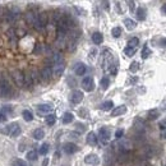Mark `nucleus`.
<instances>
[{"label": "nucleus", "instance_id": "obj_1", "mask_svg": "<svg viewBox=\"0 0 166 166\" xmlns=\"http://www.w3.org/2000/svg\"><path fill=\"white\" fill-rule=\"evenodd\" d=\"M12 93V87L8 80L1 77L0 78V97H8Z\"/></svg>", "mask_w": 166, "mask_h": 166}, {"label": "nucleus", "instance_id": "obj_2", "mask_svg": "<svg viewBox=\"0 0 166 166\" xmlns=\"http://www.w3.org/2000/svg\"><path fill=\"white\" fill-rule=\"evenodd\" d=\"M82 87L84 88V91H87V92L93 91L95 83H93L92 77H86V78H83V80H82Z\"/></svg>", "mask_w": 166, "mask_h": 166}, {"label": "nucleus", "instance_id": "obj_3", "mask_svg": "<svg viewBox=\"0 0 166 166\" xmlns=\"http://www.w3.org/2000/svg\"><path fill=\"white\" fill-rule=\"evenodd\" d=\"M98 138L101 139L102 143H107L109 139H110V132H109L107 128H101V129H100Z\"/></svg>", "mask_w": 166, "mask_h": 166}, {"label": "nucleus", "instance_id": "obj_4", "mask_svg": "<svg viewBox=\"0 0 166 166\" xmlns=\"http://www.w3.org/2000/svg\"><path fill=\"white\" fill-rule=\"evenodd\" d=\"M13 75V79H14V82L17 83V86H19L22 87L23 86V75H25V73H22L21 70H14V72L12 73Z\"/></svg>", "mask_w": 166, "mask_h": 166}, {"label": "nucleus", "instance_id": "obj_5", "mask_svg": "<svg viewBox=\"0 0 166 166\" xmlns=\"http://www.w3.org/2000/svg\"><path fill=\"white\" fill-rule=\"evenodd\" d=\"M63 150H64L65 153L73 155V153H75V152L78 151V147H77V144L72 143V142H68V143H65V144L63 146Z\"/></svg>", "mask_w": 166, "mask_h": 166}, {"label": "nucleus", "instance_id": "obj_6", "mask_svg": "<svg viewBox=\"0 0 166 166\" xmlns=\"http://www.w3.org/2000/svg\"><path fill=\"white\" fill-rule=\"evenodd\" d=\"M7 132L12 137H18V135L21 134V128H19V125H18L17 123H13V124H10V125L8 127V130Z\"/></svg>", "mask_w": 166, "mask_h": 166}, {"label": "nucleus", "instance_id": "obj_7", "mask_svg": "<svg viewBox=\"0 0 166 166\" xmlns=\"http://www.w3.org/2000/svg\"><path fill=\"white\" fill-rule=\"evenodd\" d=\"M84 161H86V164L88 165H92V166H97L100 164V159H98V156L97 155H87L86 157H84Z\"/></svg>", "mask_w": 166, "mask_h": 166}, {"label": "nucleus", "instance_id": "obj_8", "mask_svg": "<svg viewBox=\"0 0 166 166\" xmlns=\"http://www.w3.org/2000/svg\"><path fill=\"white\" fill-rule=\"evenodd\" d=\"M51 74H53V69L50 68V66H44V68L41 69V78L44 79V80H49L51 78Z\"/></svg>", "mask_w": 166, "mask_h": 166}, {"label": "nucleus", "instance_id": "obj_9", "mask_svg": "<svg viewBox=\"0 0 166 166\" xmlns=\"http://www.w3.org/2000/svg\"><path fill=\"white\" fill-rule=\"evenodd\" d=\"M82 100H83V93L80 91H74L72 93V96H70V101H72L73 103H75V105L82 102Z\"/></svg>", "mask_w": 166, "mask_h": 166}, {"label": "nucleus", "instance_id": "obj_10", "mask_svg": "<svg viewBox=\"0 0 166 166\" xmlns=\"http://www.w3.org/2000/svg\"><path fill=\"white\" fill-rule=\"evenodd\" d=\"M64 68H65L64 61H60V63H55V64H54V74L56 75V77H60V75L63 74V72H64Z\"/></svg>", "mask_w": 166, "mask_h": 166}, {"label": "nucleus", "instance_id": "obj_11", "mask_svg": "<svg viewBox=\"0 0 166 166\" xmlns=\"http://www.w3.org/2000/svg\"><path fill=\"white\" fill-rule=\"evenodd\" d=\"M37 19H39V23L41 25V27H42V28H45V27L47 26V22H49V16H47V13H46V12H44V13L39 14Z\"/></svg>", "mask_w": 166, "mask_h": 166}, {"label": "nucleus", "instance_id": "obj_12", "mask_svg": "<svg viewBox=\"0 0 166 166\" xmlns=\"http://www.w3.org/2000/svg\"><path fill=\"white\" fill-rule=\"evenodd\" d=\"M125 112H127V106L121 105V106H118L115 109H112L111 115L112 116H120V115H123V114H125Z\"/></svg>", "mask_w": 166, "mask_h": 166}, {"label": "nucleus", "instance_id": "obj_13", "mask_svg": "<svg viewBox=\"0 0 166 166\" xmlns=\"http://www.w3.org/2000/svg\"><path fill=\"white\" fill-rule=\"evenodd\" d=\"M37 109H39V111L41 114H47V112H50L51 110H53V106L49 105V103H41V105L37 106Z\"/></svg>", "mask_w": 166, "mask_h": 166}, {"label": "nucleus", "instance_id": "obj_14", "mask_svg": "<svg viewBox=\"0 0 166 166\" xmlns=\"http://www.w3.org/2000/svg\"><path fill=\"white\" fill-rule=\"evenodd\" d=\"M75 74L77 75H83L84 73H86V70H87V68H86V65H84L83 63H78L77 65H75Z\"/></svg>", "mask_w": 166, "mask_h": 166}, {"label": "nucleus", "instance_id": "obj_15", "mask_svg": "<svg viewBox=\"0 0 166 166\" xmlns=\"http://www.w3.org/2000/svg\"><path fill=\"white\" fill-rule=\"evenodd\" d=\"M23 86H26L27 88H32L33 80H32L30 74H25V75H23Z\"/></svg>", "mask_w": 166, "mask_h": 166}, {"label": "nucleus", "instance_id": "obj_16", "mask_svg": "<svg viewBox=\"0 0 166 166\" xmlns=\"http://www.w3.org/2000/svg\"><path fill=\"white\" fill-rule=\"evenodd\" d=\"M87 143L91 144V146L97 144V137H96V134H95L93 132H91V133H88V134H87Z\"/></svg>", "mask_w": 166, "mask_h": 166}, {"label": "nucleus", "instance_id": "obj_17", "mask_svg": "<svg viewBox=\"0 0 166 166\" xmlns=\"http://www.w3.org/2000/svg\"><path fill=\"white\" fill-rule=\"evenodd\" d=\"M124 25H125V27H127V30H129V31L134 30V28L137 27V23L133 21V19H130V18H127V19L124 21Z\"/></svg>", "mask_w": 166, "mask_h": 166}, {"label": "nucleus", "instance_id": "obj_18", "mask_svg": "<svg viewBox=\"0 0 166 166\" xmlns=\"http://www.w3.org/2000/svg\"><path fill=\"white\" fill-rule=\"evenodd\" d=\"M92 41L95 42L96 45H100L101 42L103 41V37H102V35L100 32H95L93 35H92Z\"/></svg>", "mask_w": 166, "mask_h": 166}, {"label": "nucleus", "instance_id": "obj_19", "mask_svg": "<svg viewBox=\"0 0 166 166\" xmlns=\"http://www.w3.org/2000/svg\"><path fill=\"white\" fill-rule=\"evenodd\" d=\"M73 119H74V115L72 112H65L63 115V123L64 124H70V123L73 121Z\"/></svg>", "mask_w": 166, "mask_h": 166}, {"label": "nucleus", "instance_id": "obj_20", "mask_svg": "<svg viewBox=\"0 0 166 166\" xmlns=\"http://www.w3.org/2000/svg\"><path fill=\"white\" fill-rule=\"evenodd\" d=\"M45 137V132L42 129H36L35 132H33V138H35L36 141H40Z\"/></svg>", "mask_w": 166, "mask_h": 166}, {"label": "nucleus", "instance_id": "obj_21", "mask_svg": "<svg viewBox=\"0 0 166 166\" xmlns=\"http://www.w3.org/2000/svg\"><path fill=\"white\" fill-rule=\"evenodd\" d=\"M36 14H33L32 12H30V13H27L26 14V22L28 23V25H33L35 23V21H36Z\"/></svg>", "mask_w": 166, "mask_h": 166}, {"label": "nucleus", "instance_id": "obj_22", "mask_svg": "<svg viewBox=\"0 0 166 166\" xmlns=\"http://www.w3.org/2000/svg\"><path fill=\"white\" fill-rule=\"evenodd\" d=\"M137 18L139 21H144L146 19V10L143 8H138L137 9Z\"/></svg>", "mask_w": 166, "mask_h": 166}, {"label": "nucleus", "instance_id": "obj_23", "mask_svg": "<svg viewBox=\"0 0 166 166\" xmlns=\"http://www.w3.org/2000/svg\"><path fill=\"white\" fill-rule=\"evenodd\" d=\"M26 157H27V160H30V161H36L37 160V152H36V151H33V150L28 151Z\"/></svg>", "mask_w": 166, "mask_h": 166}, {"label": "nucleus", "instance_id": "obj_24", "mask_svg": "<svg viewBox=\"0 0 166 166\" xmlns=\"http://www.w3.org/2000/svg\"><path fill=\"white\" fill-rule=\"evenodd\" d=\"M138 44H139V40L137 39V37H133V39H130L129 41H128V47H133V49H137Z\"/></svg>", "mask_w": 166, "mask_h": 166}, {"label": "nucleus", "instance_id": "obj_25", "mask_svg": "<svg viewBox=\"0 0 166 166\" xmlns=\"http://www.w3.org/2000/svg\"><path fill=\"white\" fill-rule=\"evenodd\" d=\"M114 107V103H112V101H105L101 105V109L103 111H107V110H111V109Z\"/></svg>", "mask_w": 166, "mask_h": 166}, {"label": "nucleus", "instance_id": "obj_26", "mask_svg": "<svg viewBox=\"0 0 166 166\" xmlns=\"http://www.w3.org/2000/svg\"><path fill=\"white\" fill-rule=\"evenodd\" d=\"M55 121H56V116L53 115V114H51V115H47V116H46V124H47V125H54Z\"/></svg>", "mask_w": 166, "mask_h": 166}, {"label": "nucleus", "instance_id": "obj_27", "mask_svg": "<svg viewBox=\"0 0 166 166\" xmlns=\"http://www.w3.org/2000/svg\"><path fill=\"white\" fill-rule=\"evenodd\" d=\"M22 115H23V118H25L26 121H31L33 119V115H32V112L30 110H25L22 112Z\"/></svg>", "mask_w": 166, "mask_h": 166}, {"label": "nucleus", "instance_id": "obj_28", "mask_svg": "<svg viewBox=\"0 0 166 166\" xmlns=\"http://www.w3.org/2000/svg\"><path fill=\"white\" fill-rule=\"evenodd\" d=\"M150 55H151V50L148 49V46L144 45L143 46V50H142V59H147Z\"/></svg>", "mask_w": 166, "mask_h": 166}, {"label": "nucleus", "instance_id": "obj_29", "mask_svg": "<svg viewBox=\"0 0 166 166\" xmlns=\"http://www.w3.org/2000/svg\"><path fill=\"white\" fill-rule=\"evenodd\" d=\"M111 35H112V37H115V39L120 37V35H121V28L120 27H114L112 31H111Z\"/></svg>", "mask_w": 166, "mask_h": 166}, {"label": "nucleus", "instance_id": "obj_30", "mask_svg": "<svg viewBox=\"0 0 166 166\" xmlns=\"http://www.w3.org/2000/svg\"><path fill=\"white\" fill-rule=\"evenodd\" d=\"M100 84H101V88H102V89H107L109 84H110V80H109L107 77H103V78L101 79V82H100Z\"/></svg>", "mask_w": 166, "mask_h": 166}, {"label": "nucleus", "instance_id": "obj_31", "mask_svg": "<svg viewBox=\"0 0 166 166\" xmlns=\"http://www.w3.org/2000/svg\"><path fill=\"white\" fill-rule=\"evenodd\" d=\"M159 115H160L159 110H151V111L148 112V118H150L151 120H155V119H157V118H159Z\"/></svg>", "mask_w": 166, "mask_h": 166}, {"label": "nucleus", "instance_id": "obj_32", "mask_svg": "<svg viewBox=\"0 0 166 166\" xmlns=\"http://www.w3.org/2000/svg\"><path fill=\"white\" fill-rule=\"evenodd\" d=\"M49 150H50L49 143H44V144L40 147V153H41V155H46L47 152H49Z\"/></svg>", "mask_w": 166, "mask_h": 166}, {"label": "nucleus", "instance_id": "obj_33", "mask_svg": "<svg viewBox=\"0 0 166 166\" xmlns=\"http://www.w3.org/2000/svg\"><path fill=\"white\" fill-rule=\"evenodd\" d=\"M124 53H125V55L127 56H133L135 54V49H133V47H125V50H124Z\"/></svg>", "mask_w": 166, "mask_h": 166}, {"label": "nucleus", "instance_id": "obj_34", "mask_svg": "<svg viewBox=\"0 0 166 166\" xmlns=\"http://www.w3.org/2000/svg\"><path fill=\"white\" fill-rule=\"evenodd\" d=\"M60 61H63V56H61V54H59V53L54 54V56H53V63L55 64V63H60Z\"/></svg>", "mask_w": 166, "mask_h": 166}, {"label": "nucleus", "instance_id": "obj_35", "mask_svg": "<svg viewBox=\"0 0 166 166\" xmlns=\"http://www.w3.org/2000/svg\"><path fill=\"white\" fill-rule=\"evenodd\" d=\"M130 72H133V73H135L137 70L139 69V64H138V61H133V63L130 64Z\"/></svg>", "mask_w": 166, "mask_h": 166}, {"label": "nucleus", "instance_id": "obj_36", "mask_svg": "<svg viewBox=\"0 0 166 166\" xmlns=\"http://www.w3.org/2000/svg\"><path fill=\"white\" fill-rule=\"evenodd\" d=\"M13 166H27L26 165V162L23 160H21V159H16L13 161Z\"/></svg>", "mask_w": 166, "mask_h": 166}, {"label": "nucleus", "instance_id": "obj_37", "mask_svg": "<svg viewBox=\"0 0 166 166\" xmlns=\"http://www.w3.org/2000/svg\"><path fill=\"white\" fill-rule=\"evenodd\" d=\"M123 134H124V130H123V129H118V130L115 132V137H116V139H120L121 137H123Z\"/></svg>", "mask_w": 166, "mask_h": 166}, {"label": "nucleus", "instance_id": "obj_38", "mask_svg": "<svg viewBox=\"0 0 166 166\" xmlns=\"http://www.w3.org/2000/svg\"><path fill=\"white\" fill-rule=\"evenodd\" d=\"M160 128H161V130L166 132V119H162V121L160 123Z\"/></svg>", "mask_w": 166, "mask_h": 166}, {"label": "nucleus", "instance_id": "obj_39", "mask_svg": "<svg viewBox=\"0 0 166 166\" xmlns=\"http://www.w3.org/2000/svg\"><path fill=\"white\" fill-rule=\"evenodd\" d=\"M160 44H161V46H162V47H166V39H162V40H161Z\"/></svg>", "mask_w": 166, "mask_h": 166}, {"label": "nucleus", "instance_id": "obj_40", "mask_svg": "<svg viewBox=\"0 0 166 166\" xmlns=\"http://www.w3.org/2000/svg\"><path fill=\"white\" fill-rule=\"evenodd\" d=\"M47 165H49V159H45L42 161V166H47Z\"/></svg>", "mask_w": 166, "mask_h": 166}, {"label": "nucleus", "instance_id": "obj_41", "mask_svg": "<svg viewBox=\"0 0 166 166\" xmlns=\"http://www.w3.org/2000/svg\"><path fill=\"white\" fill-rule=\"evenodd\" d=\"M129 7H130V10H133V9H134V1H133V0H130Z\"/></svg>", "mask_w": 166, "mask_h": 166}, {"label": "nucleus", "instance_id": "obj_42", "mask_svg": "<svg viewBox=\"0 0 166 166\" xmlns=\"http://www.w3.org/2000/svg\"><path fill=\"white\" fill-rule=\"evenodd\" d=\"M161 10H162V13H164V14H166V3L162 5V8H161Z\"/></svg>", "mask_w": 166, "mask_h": 166}, {"label": "nucleus", "instance_id": "obj_43", "mask_svg": "<svg viewBox=\"0 0 166 166\" xmlns=\"http://www.w3.org/2000/svg\"><path fill=\"white\" fill-rule=\"evenodd\" d=\"M109 166H112V165H109Z\"/></svg>", "mask_w": 166, "mask_h": 166}]
</instances>
